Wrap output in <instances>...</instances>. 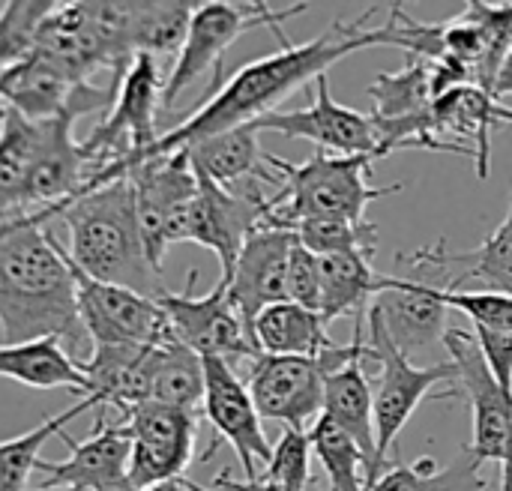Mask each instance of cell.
<instances>
[{
	"label": "cell",
	"mask_w": 512,
	"mask_h": 491,
	"mask_svg": "<svg viewBox=\"0 0 512 491\" xmlns=\"http://www.w3.org/2000/svg\"><path fill=\"white\" fill-rule=\"evenodd\" d=\"M294 234L318 258L342 252H378V222L372 219H306L294 225Z\"/></svg>",
	"instance_id": "obj_32"
},
{
	"label": "cell",
	"mask_w": 512,
	"mask_h": 491,
	"mask_svg": "<svg viewBox=\"0 0 512 491\" xmlns=\"http://www.w3.org/2000/svg\"><path fill=\"white\" fill-rule=\"evenodd\" d=\"M153 369L156 345H102L81 360V372L90 384L87 399H93L96 408H117L120 417L150 402Z\"/></svg>",
	"instance_id": "obj_19"
},
{
	"label": "cell",
	"mask_w": 512,
	"mask_h": 491,
	"mask_svg": "<svg viewBox=\"0 0 512 491\" xmlns=\"http://www.w3.org/2000/svg\"><path fill=\"white\" fill-rule=\"evenodd\" d=\"M512 96V51L510 57L504 60V66H501V72H498V81H495V99H507Z\"/></svg>",
	"instance_id": "obj_37"
},
{
	"label": "cell",
	"mask_w": 512,
	"mask_h": 491,
	"mask_svg": "<svg viewBox=\"0 0 512 491\" xmlns=\"http://www.w3.org/2000/svg\"><path fill=\"white\" fill-rule=\"evenodd\" d=\"M0 378L33 390L69 387L72 393L87 399V375L81 372V360L69 357L63 339L45 336L21 345H0Z\"/></svg>",
	"instance_id": "obj_24"
},
{
	"label": "cell",
	"mask_w": 512,
	"mask_h": 491,
	"mask_svg": "<svg viewBox=\"0 0 512 491\" xmlns=\"http://www.w3.org/2000/svg\"><path fill=\"white\" fill-rule=\"evenodd\" d=\"M57 0H9L0 6V72L33 57L39 27Z\"/></svg>",
	"instance_id": "obj_33"
},
{
	"label": "cell",
	"mask_w": 512,
	"mask_h": 491,
	"mask_svg": "<svg viewBox=\"0 0 512 491\" xmlns=\"http://www.w3.org/2000/svg\"><path fill=\"white\" fill-rule=\"evenodd\" d=\"M444 294L447 291L435 285H423L390 273V288L381 291L369 309L381 318L393 345L405 357H411L414 351L432 348L447 336L450 306L444 303Z\"/></svg>",
	"instance_id": "obj_18"
},
{
	"label": "cell",
	"mask_w": 512,
	"mask_h": 491,
	"mask_svg": "<svg viewBox=\"0 0 512 491\" xmlns=\"http://www.w3.org/2000/svg\"><path fill=\"white\" fill-rule=\"evenodd\" d=\"M294 243H297L294 231L264 225L255 234H249L231 276L222 279L228 285L237 312L249 327L267 306L288 300V261Z\"/></svg>",
	"instance_id": "obj_17"
},
{
	"label": "cell",
	"mask_w": 512,
	"mask_h": 491,
	"mask_svg": "<svg viewBox=\"0 0 512 491\" xmlns=\"http://www.w3.org/2000/svg\"><path fill=\"white\" fill-rule=\"evenodd\" d=\"M261 354L270 357H321L336 342L327 333L321 312L303 309L291 300L267 306L252 324Z\"/></svg>",
	"instance_id": "obj_25"
},
{
	"label": "cell",
	"mask_w": 512,
	"mask_h": 491,
	"mask_svg": "<svg viewBox=\"0 0 512 491\" xmlns=\"http://www.w3.org/2000/svg\"><path fill=\"white\" fill-rule=\"evenodd\" d=\"M132 438L129 489H150L183 480L198 438V414L144 402L123 414Z\"/></svg>",
	"instance_id": "obj_11"
},
{
	"label": "cell",
	"mask_w": 512,
	"mask_h": 491,
	"mask_svg": "<svg viewBox=\"0 0 512 491\" xmlns=\"http://www.w3.org/2000/svg\"><path fill=\"white\" fill-rule=\"evenodd\" d=\"M126 177L135 192V213H138V225H141V237H144L150 264L162 273V261L171 246L174 222L180 219L183 207L195 198L198 177L183 150L171 153V156L144 159Z\"/></svg>",
	"instance_id": "obj_13"
},
{
	"label": "cell",
	"mask_w": 512,
	"mask_h": 491,
	"mask_svg": "<svg viewBox=\"0 0 512 491\" xmlns=\"http://www.w3.org/2000/svg\"><path fill=\"white\" fill-rule=\"evenodd\" d=\"M261 132H276L285 138H306L321 153L330 156H372L378 153V135L369 114L339 105L330 93L327 75L315 81V96L309 108L300 111H273L255 120Z\"/></svg>",
	"instance_id": "obj_14"
},
{
	"label": "cell",
	"mask_w": 512,
	"mask_h": 491,
	"mask_svg": "<svg viewBox=\"0 0 512 491\" xmlns=\"http://www.w3.org/2000/svg\"><path fill=\"white\" fill-rule=\"evenodd\" d=\"M66 252V246H63ZM69 261V255H66ZM72 279H75V300H78V318L84 327V336L93 342V348L102 345H159L171 336L168 318L159 309L156 297H144L138 291L96 282L87 273H81L69 261Z\"/></svg>",
	"instance_id": "obj_10"
},
{
	"label": "cell",
	"mask_w": 512,
	"mask_h": 491,
	"mask_svg": "<svg viewBox=\"0 0 512 491\" xmlns=\"http://www.w3.org/2000/svg\"><path fill=\"white\" fill-rule=\"evenodd\" d=\"M432 120L444 153L471 156L477 177L492 174V132L498 126H512V108L480 87H456L435 99Z\"/></svg>",
	"instance_id": "obj_16"
},
{
	"label": "cell",
	"mask_w": 512,
	"mask_h": 491,
	"mask_svg": "<svg viewBox=\"0 0 512 491\" xmlns=\"http://www.w3.org/2000/svg\"><path fill=\"white\" fill-rule=\"evenodd\" d=\"M195 282H198V270L189 273L183 291L165 288L156 297L159 309L168 318L174 339L183 342L186 348H192L198 357H216L231 366L240 360H246V363L258 360L261 348L255 342L252 327L237 312V306L228 294V285L219 279V285L210 294L195 297Z\"/></svg>",
	"instance_id": "obj_9"
},
{
	"label": "cell",
	"mask_w": 512,
	"mask_h": 491,
	"mask_svg": "<svg viewBox=\"0 0 512 491\" xmlns=\"http://www.w3.org/2000/svg\"><path fill=\"white\" fill-rule=\"evenodd\" d=\"M234 480V477H231ZM234 486L240 491H282V489H276V486H267V483H261V480H252V483H237L234 480Z\"/></svg>",
	"instance_id": "obj_38"
},
{
	"label": "cell",
	"mask_w": 512,
	"mask_h": 491,
	"mask_svg": "<svg viewBox=\"0 0 512 491\" xmlns=\"http://www.w3.org/2000/svg\"><path fill=\"white\" fill-rule=\"evenodd\" d=\"M198 3H129V48L132 54L168 57L183 48L192 12Z\"/></svg>",
	"instance_id": "obj_28"
},
{
	"label": "cell",
	"mask_w": 512,
	"mask_h": 491,
	"mask_svg": "<svg viewBox=\"0 0 512 491\" xmlns=\"http://www.w3.org/2000/svg\"><path fill=\"white\" fill-rule=\"evenodd\" d=\"M66 447L72 450L63 462H42L39 474H45V486L30 491H123L129 489V453L132 438L123 417L108 420L96 417V426L87 441H75L60 432Z\"/></svg>",
	"instance_id": "obj_15"
},
{
	"label": "cell",
	"mask_w": 512,
	"mask_h": 491,
	"mask_svg": "<svg viewBox=\"0 0 512 491\" xmlns=\"http://www.w3.org/2000/svg\"><path fill=\"white\" fill-rule=\"evenodd\" d=\"M258 138H261V129L255 123H246V126L210 135L186 147L183 153L189 156L195 177L210 180L222 189H237L249 180H261L279 189V177L270 171L267 153L261 150Z\"/></svg>",
	"instance_id": "obj_20"
},
{
	"label": "cell",
	"mask_w": 512,
	"mask_h": 491,
	"mask_svg": "<svg viewBox=\"0 0 512 491\" xmlns=\"http://www.w3.org/2000/svg\"><path fill=\"white\" fill-rule=\"evenodd\" d=\"M258 480L282 491H309L312 486V438H309V432L285 429Z\"/></svg>",
	"instance_id": "obj_34"
},
{
	"label": "cell",
	"mask_w": 512,
	"mask_h": 491,
	"mask_svg": "<svg viewBox=\"0 0 512 491\" xmlns=\"http://www.w3.org/2000/svg\"><path fill=\"white\" fill-rule=\"evenodd\" d=\"M312 3H288V6H273L264 0L255 3H231V0H210L198 3L183 39V48L174 57L171 72L165 75V90H162V108H174L180 93L192 87L198 78L213 72V93L222 87V60L225 51L249 30L270 27L273 33L282 30L288 18H297L309 9Z\"/></svg>",
	"instance_id": "obj_6"
},
{
	"label": "cell",
	"mask_w": 512,
	"mask_h": 491,
	"mask_svg": "<svg viewBox=\"0 0 512 491\" xmlns=\"http://www.w3.org/2000/svg\"><path fill=\"white\" fill-rule=\"evenodd\" d=\"M270 171L279 177V189L270 195L267 228L294 231L306 219H351L363 222L366 207L378 198L396 195L405 186H372V156H330L315 150L306 162H288L267 153Z\"/></svg>",
	"instance_id": "obj_4"
},
{
	"label": "cell",
	"mask_w": 512,
	"mask_h": 491,
	"mask_svg": "<svg viewBox=\"0 0 512 491\" xmlns=\"http://www.w3.org/2000/svg\"><path fill=\"white\" fill-rule=\"evenodd\" d=\"M369 336H366V357L381 366L375 381V438H378V465L387 471L390 450H396L399 432L417 414L423 402L432 399H459L456 363H435V366H414L393 339L387 336L381 318L369 309L366 315Z\"/></svg>",
	"instance_id": "obj_7"
},
{
	"label": "cell",
	"mask_w": 512,
	"mask_h": 491,
	"mask_svg": "<svg viewBox=\"0 0 512 491\" xmlns=\"http://www.w3.org/2000/svg\"><path fill=\"white\" fill-rule=\"evenodd\" d=\"M204 360V417L216 429V441L207 450V456L216 453V447L225 441L234 453L237 462L246 474V483L258 480L261 471L267 468L273 447L264 435L261 414L249 396L246 381L234 372L231 363L216 360V357H201Z\"/></svg>",
	"instance_id": "obj_12"
},
{
	"label": "cell",
	"mask_w": 512,
	"mask_h": 491,
	"mask_svg": "<svg viewBox=\"0 0 512 491\" xmlns=\"http://www.w3.org/2000/svg\"><path fill=\"white\" fill-rule=\"evenodd\" d=\"M366 348L360 357H354L351 363H345L342 369H336L333 375H327L324 384V417L345 432L369 459L375 480L384 474V468L378 465V438H375V390L372 381L366 378L363 366H366Z\"/></svg>",
	"instance_id": "obj_21"
},
{
	"label": "cell",
	"mask_w": 512,
	"mask_h": 491,
	"mask_svg": "<svg viewBox=\"0 0 512 491\" xmlns=\"http://www.w3.org/2000/svg\"><path fill=\"white\" fill-rule=\"evenodd\" d=\"M183 489L186 491H240L234 486V480H231V471H222L216 480H213V489H207V486H201V483H192V480H183Z\"/></svg>",
	"instance_id": "obj_36"
},
{
	"label": "cell",
	"mask_w": 512,
	"mask_h": 491,
	"mask_svg": "<svg viewBox=\"0 0 512 491\" xmlns=\"http://www.w3.org/2000/svg\"><path fill=\"white\" fill-rule=\"evenodd\" d=\"M444 303L471 318V333L489 363V372L512 393V294L501 291H447Z\"/></svg>",
	"instance_id": "obj_23"
},
{
	"label": "cell",
	"mask_w": 512,
	"mask_h": 491,
	"mask_svg": "<svg viewBox=\"0 0 512 491\" xmlns=\"http://www.w3.org/2000/svg\"><path fill=\"white\" fill-rule=\"evenodd\" d=\"M366 348V318H354L351 342L333 345L321 357H270L261 354L249 366V396L261 420L282 423L285 429L315 426L324 414V384L327 375L360 357Z\"/></svg>",
	"instance_id": "obj_5"
},
{
	"label": "cell",
	"mask_w": 512,
	"mask_h": 491,
	"mask_svg": "<svg viewBox=\"0 0 512 491\" xmlns=\"http://www.w3.org/2000/svg\"><path fill=\"white\" fill-rule=\"evenodd\" d=\"M0 330L3 345L45 336L84 348L75 279L63 243L42 216L0 222Z\"/></svg>",
	"instance_id": "obj_2"
},
{
	"label": "cell",
	"mask_w": 512,
	"mask_h": 491,
	"mask_svg": "<svg viewBox=\"0 0 512 491\" xmlns=\"http://www.w3.org/2000/svg\"><path fill=\"white\" fill-rule=\"evenodd\" d=\"M96 408L93 399H81L72 408L45 417L36 429L15 435L9 441H0V491H30V477L39 468V450L51 435H60L66 423H72L78 414Z\"/></svg>",
	"instance_id": "obj_30"
},
{
	"label": "cell",
	"mask_w": 512,
	"mask_h": 491,
	"mask_svg": "<svg viewBox=\"0 0 512 491\" xmlns=\"http://www.w3.org/2000/svg\"><path fill=\"white\" fill-rule=\"evenodd\" d=\"M486 486L483 462L471 447H462L444 468L432 456H420L411 465H393L375 480L372 491H483Z\"/></svg>",
	"instance_id": "obj_26"
},
{
	"label": "cell",
	"mask_w": 512,
	"mask_h": 491,
	"mask_svg": "<svg viewBox=\"0 0 512 491\" xmlns=\"http://www.w3.org/2000/svg\"><path fill=\"white\" fill-rule=\"evenodd\" d=\"M375 252H342L321 258V318L330 327L342 315L366 318L372 300L390 288V273H378Z\"/></svg>",
	"instance_id": "obj_22"
},
{
	"label": "cell",
	"mask_w": 512,
	"mask_h": 491,
	"mask_svg": "<svg viewBox=\"0 0 512 491\" xmlns=\"http://www.w3.org/2000/svg\"><path fill=\"white\" fill-rule=\"evenodd\" d=\"M450 270L456 291H462L465 282L477 279L486 285V291L512 294V189L504 222L477 249L459 255L450 252Z\"/></svg>",
	"instance_id": "obj_29"
},
{
	"label": "cell",
	"mask_w": 512,
	"mask_h": 491,
	"mask_svg": "<svg viewBox=\"0 0 512 491\" xmlns=\"http://www.w3.org/2000/svg\"><path fill=\"white\" fill-rule=\"evenodd\" d=\"M60 216L69 228L66 255L81 273L144 297H159L165 291L141 237L129 177L72 198Z\"/></svg>",
	"instance_id": "obj_3"
},
{
	"label": "cell",
	"mask_w": 512,
	"mask_h": 491,
	"mask_svg": "<svg viewBox=\"0 0 512 491\" xmlns=\"http://www.w3.org/2000/svg\"><path fill=\"white\" fill-rule=\"evenodd\" d=\"M150 402L177 411L198 414L204 405V360L174 339V333L156 345V369Z\"/></svg>",
	"instance_id": "obj_27"
},
{
	"label": "cell",
	"mask_w": 512,
	"mask_h": 491,
	"mask_svg": "<svg viewBox=\"0 0 512 491\" xmlns=\"http://www.w3.org/2000/svg\"><path fill=\"white\" fill-rule=\"evenodd\" d=\"M288 300L321 312V258L315 252H309L300 240L291 249V261H288Z\"/></svg>",
	"instance_id": "obj_35"
},
{
	"label": "cell",
	"mask_w": 512,
	"mask_h": 491,
	"mask_svg": "<svg viewBox=\"0 0 512 491\" xmlns=\"http://www.w3.org/2000/svg\"><path fill=\"white\" fill-rule=\"evenodd\" d=\"M270 195L261 189V180H249L237 189H222L198 177L195 198L183 207L171 231L174 243H198L216 252L222 264V279L231 276L237 255L249 234L264 228L270 216Z\"/></svg>",
	"instance_id": "obj_8"
},
{
	"label": "cell",
	"mask_w": 512,
	"mask_h": 491,
	"mask_svg": "<svg viewBox=\"0 0 512 491\" xmlns=\"http://www.w3.org/2000/svg\"><path fill=\"white\" fill-rule=\"evenodd\" d=\"M309 438H312V450L321 459L324 474L330 480V491H372L375 474H372L369 459L324 414L309 429Z\"/></svg>",
	"instance_id": "obj_31"
},
{
	"label": "cell",
	"mask_w": 512,
	"mask_h": 491,
	"mask_svg": "<svg viewBox=\"0 0 512 491\" xmlns=\"http://www.w3.org/2000/svg\"><path fill=\"white\" fill-rule=\"evenodd\" d=\"M123 491H186V489H183V480H174V483H162V486H150V489H123Z\"/></svg>",
	"instance_id": "obj_39"
},
{
	"label": "cell",
	"mask_w": 512,
	"mask_h": 491,
	"mask_svg": "<svg viewBox=\"0 0 512 491\" xmlns=\"http://www.w3.org/2000/svg\"><path fill=\"white\" fill-rule=\"evenodd\" d=\"M375 12H378V6H369V12H363L357 18L333 21L321 36L300 42V45L291 42L285 36V30H276V36L282 42V48L276 54H267V57H258V60L240 66L228 81H222V87L195 114H189L174 129L162 132L150 150L135 156L123 168V177L144 159L180 153L210 135L237 129V126H246V123H255V120L273 114L279 102H285L294 90L306 87L309 81L315 84L342 57H351L363 48H378L381 45L378 27H369V18Z\"/></svg>",
	"instance_id": "obj_1"
}]
</instances>
